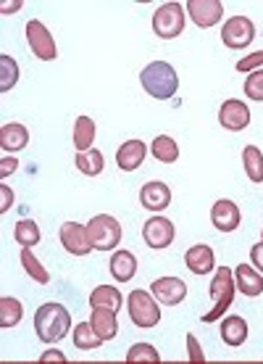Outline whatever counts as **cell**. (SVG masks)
I'll return each instance as SVG.
<instances>
[{
  "mask_svg": "<svg viewBox=\"0 0 263 364\" xmlns=\"http://www.w3.org/2000/svg\"><path fill=\"white\" fill-rule=\"evenodd\" d=\"M242 164H245V172L250 177V182H263V151L258 146H245L242 151Z\"/></svg>",
  "mask_w": 263,
  "mask_h": 364,
  "instance_id": "83f0119b",
  "label": "cell"
},
{
  "mask_svg": "<svg viewBox=\"0 0 263 364\" xmlns=\"http://www.w3.org/2000/svg\"><path fill=\"white\" fill-rule=\"evenodd\" d=\"M142 237H145L147 246L155 248V251L169 248L174 243V225L166 217H150L142 225Z\"/></svg>",
  "mask_w": 263,
  "mask_h": 364,
  "instance_id": "8fae6325",
  "label": "cell"
},
{
  "mask_svg": "<svg viewBox=\"0 0 263 364\" xmlns=\"http://www.w3.org/2000/svg\"><path fill=\"white\" fill-rule=\"evenodd\" d=\"M140 82L145 87V92L150 98H158V100H169L177 95L179 90V77L174 72L172 64H166V61H153V64H147L140 74Z\"/></svg>",
  "mask_w": 263,
  "mask_h": 364,
  "instance_id": "7a4b0ae2",
  "label": "cell"
},
{
  "mask_svg": "<svg viewBox=\"0 0 263 364\" xmlns=\"http://www.w3.org/2000/svg\"><path fill=\"white\" fill-rule=\"evenodd\" d=\"M184 16H187V11L181 3H164L153 14V32L161 40H174L184 29Z\"/></svg>",
  "mask_w": 263,
  "mask_h": 364,
  "instance_id": "8992f818",
  "label": "cell"
},
{
  "mask_svg": "<svg viewBox=\"0 0 263 364\" xmlns=\"http://www.w3.org/2000/svg\"><path fill=\"white\" fill-rule=\"evenodd\" d=\"M250 262H253L255 269L263 274V240H261V243H255V246L250 248Z\"/></svg>",
  "mask_w": 263,
  "mask_h": 364,
  "instance_id": "f35d334b",
  "label": "cell"
},
{
  "mask_svg": "<svg viewBox=\"0 0 263 364\" xmlns=\"http://www.w3.org/2000/svg\"><path fill=\"white\" fill-rule=\"evenodd\" d=\"M258 66H263V50H255V53H250L247 58H242V61H237V72L250 74V72H255Z\"/></svg>",
  "mask_w": 263,
  "mask_h": 364,
  "instance_id": "e575fe53",
  "label": "cell"
},
{
  "mask_svg": "<svg viewBox=\"0 0 263 364\" xmlns=\"http://www.w3.org/2000/svg\"><path fill=\"white\" fill-rule=\"evenodd\" d=\"M261 240H263V232H261Z\"/></svg>",
  "mask_w": 263,
  "mask_h": 364,
  "instance_id": "b9f144b4",
  "label": "cell"
},
{
  "mask_svg": "<svg viewBox=\"0 0 263 364\" xmlns=\"http://www.w3.org/2000/svg\"><path fill=\"white\" fill-rule=\"evenodd\" d=\"M90 306H103V309H121V291L118 288H111V285H98L95 291L90 293Z\"/></svg>",
  "mask_w": 263,
  "mask_h": 364,
  "instance_id": "d4e9b609",
  "label": "cell"
},
{
  "mask_svg": "<svg viewBox=\"0 0 263 364\" xmlns=\"http://www.w3.org/2000/svg\"><path fill=\"white\" fill-rule=\"evenodd\" d=\"M184 264L192 274H208L216 269V256H213V248L200 243V246H192L187 254H184Z\"/></svg>",
  "mask_w": 263,
  "mask_h": 364,
  "instance_id": "2e32d148",
  "label": "cell"
},
{
  "mask_svg": "<svg viewBox=\"0 0 263 364\" xmlns=\"http://www.w3.org/2000/svg\"><path fill=\"white\" fill-rule=\"evenodd\" d=\"M208 291H211V299H213V309H211L208 314H203V322H216V319L232 306V299H235V293H237L235 272H232L229 267H218Z\"/></svg>",
  "mask_w": 263,
  "mask_h": 364,
  "instance_id": "3957f363",
  "label": "cell"
},
{
  "mask_svg": "<svg viewBox=\"0 0 263 364\" xmlns=\"http://www.w3.org/2000/svg\"><path fill=\"white\" fill-rule=\"evenodd\" d=\"M145 154H147V148L142 140H127L116 154L118 169H121V172H135V169H140L142 161H145Z\"/></svg>",
  "mask_w": 263,
  "mask_h": 364,
  "instance_id": "e0dca14e",
  "label": "cell"
},
{
  "mask_svg": "<svg viewBox=\"0 0 263 364\" xmlns=\"http://www.w3.org/2000/svg\"><path fill=\"white\" fill-rule=\"evenodd\" d=\"M13 237H16V243L21 248H32L40 243V228H37L32 219H21V222H16V228H13Z\"/></svg>",
  "mask_w": 263,
  "mask_h": 364,
  "instance_id": "f546056e",
  "label": "cell"
},
{
  "mask_svg": "<svg viewBox=\"0 0 263 364\" xmlns=\"http://www.w3.org/2000/svg\"><path fill=\"white\" fill-rule=\"evenodd\" d=\"M255 40V27L247 16H232L221 27V43L232 50H242Z\"/></svg>",
  "mask_w": 263,
  "mask_h": 364,
  "instance_id": "52a82bcc",
  "label": "cell"
},
{
  "mask_svg": "<svg viewBox=\"0 0 263 364\" xmlns=\"http://www.w3.org/2000/svg\"><path fill=\"white\" fill-rule=\"evenodd\" d=\"M184 11L190 14V18L200 29L216 27L218 21H221V16H224V6L218 0H190L184 6Z\"/></svg>",
  "mask_w": 263,
  "mask_h": 364,
  "instance_id": "9c48e42d",
  "label": "cell"
},
{
  "mask_svg": "<svg viewBox=\"0 0 263 364\" xmlns=\"http://www.w3.org/2000/svg\"><path fill=\"white\" fill-rule=\"evenodd\" d=\"M29 143V132L24 124H3L0 129V146L9 154H16V151H24Z\"/></svg>",
  "mask_w": 263,
  "mask_h": 364,
  "instance_id": "44dd1931",
  "label": "cell"
},
{
  "mask_svg": "<svg viewBox=\"0 0 263 364\" xmlns=\"http://www.w3.org/2000/svg\"><path fill=\"white\" fill-rule=\"evenodd\" d=\"M211 222H213V228L218 232H235L240 228V222H242V211H240V206H237L235 200L221 198L211 209Z\"/></svg>",
  "mask_w": 263,
  "mask_h": 364,
  "instance_id": "7c38bea8",
  "label": "cell"
},
{
  "mask_svg": "<svg viewBox=\"0 0 263 364\" xmlns=\"http://www.w3.org/2000/svg\"><path fill=\"white\" fill-rule=\"evenodd\" d=\"M35 330L43 343H58L72 330V314L61 304H43L35 314Z\"/></svg>",
  "mask_w": 263,
  "mask_h": 364,
  "instance_id": "6da1fadb",
  "label": "cell"
},
{
  "mask_svg": "<svg viewBox=\"0 0 263 364\" xmlns=\"http://www.w3.org/2000/svg\"><path fill=\"white\" fill-rule=\"evenodd\" d=\"M16 166H18V161L13 159V156H6V159H0V177L6 180L9 174L16 172Z\"/></svg>",
  "mask_w": 263,
  "mask_h": 364,
  "instance_id": "74e56055",
  "label": "cell"
},
{
  "mask_svg": "<svg viewBox=\"0 0 263 364\" xmlns=\"http://www.w3.org/2000/svg\"><path fill=\"white\" fill-rule=\"evenodd\" d=\"M127 309H129V317H132V322H135L137 328L150 330L161 322V309H158V301H155L153 293L132 291L127 299Z\"/></svg>",
  "mask_w": 263,
  "mask_h": 364,
  "instance_id": "277c9868",
  "label": "cell"
},
{
  "mask_svg": "<svg viewBox=\"0 0 263 364\" xmlns=\"http://www.w3.org/2000/svg\"><path fill=\"white\" fill-rule=\"evenodd\" d=\"M103 343V338L95 333L90 322H79L77 328H74V346L79 348V351H95V348Z\"/></svg>",
  "mask_w": 263,
  "mask_h": 364,
  "instance_id": "f1b7e54d",
  "label": "cell"
},
{
  "mask_svg": "<svg viewBox=\"0 0 263 364\" xmlns=\"http://www.w3.org/2000/svg\"><path fill=\"white\" fill-rule=\"evenodd\" d=\"M150 293L155 296L158 304L177 306V304H181L184 296H187V285H184L179 277H158V280L150 285Z\"/></svg>",
  "mask_w": 263,
  "mask_h": 364,
  "instance_id": "5bb4252c",
  "label": "cell"
},
{
  "mask_svg": "<svg viewBox=\"0 0 263 364\" xmlns=\"http://www.w3.org/2000/svg\"><path fill=\"white\" fill-rule=\"evenodd\" d=\"M235 285L242 296L255 299V296H261L263 293V274L258 272L255 267L240 264V267H235Z\"/></svg>",
  "mask_w": 263,
  "mask_h": 364,
  "instance_id": "ac0fdd59",
  "label": "cell"
},
{
  "mask_svg": "<svg viewBox=\"0 0 263 364\" xmlns=\"http://www.w3.org/2000/svg\"><path fill=\"white\" fill-rule=\"evenodd\" d=\"M187 348H190V362H195V364L206 362V354H203V348H200L198 338L195 336H187Z\"/></svg>",
  "mask_w": 263,
  "mask_h": 364,
  "instance_id": "d590c367",
  "label": "cell"
},
{
  "mask_svg": "<svg viewBox=\"0 0 263 364\" xmlns=\"http://www.w3.org/2000/svg\"><path fill=\"white\" fill-rule=\"evenodd\" d=\"M218 330H221V341L232 348L242 346V343L247 341V322L242 317H237V314H232V317L224 319Z\"/></svg>",
  "mask_w": 263,
  "mask_h": 364,
  "instance_id": "ffe728a7",
  "label": "cell"
},
{
  "mask_svg": "<svg viewBox=\"0 0 263 364\" xmlns=\"http://www.w3.org/2000/svg\"><path fill=\"white\" fill-rule=\"evenodd\" d=\"M61 243L74 256H87L92 251L87 225H79V222H66L64 228H61Z\"/></svg>",
  "mask_w": 263,
  "mask_h": 364,
  "instance_id": "4fadbf2b",
  "label": "cell"
},
{
  "mask_svg": "<svg viewBox=\"0 0 263 364\" xmlns=\"http://www.w3.org/2000/svg\"><path fill=\"white\" fill-rule=\"evenodd\" d=\"M245 95L250 100H261L263 103V69L250 72V77L245 80Z\"/></svg>",
  "mask_w": 263,
  "mask_h": 364,
  "instance_id": "836d02e7",
  "label": "cell"
},
{
  "mask_svg": "<svg viewBox=\"0 0 263 364\" xmlns=\"http://www.w3.org/2000/svg\"><path fill=\"white\" fill-rule=\"evenodd\" d=\"M87 235H90L92 248L98 251H111L121 243V225L111 214H98L87 222Z\"/></svg>",
  "mask_w": 263,
  "mask_h": 364,
  "instance_id": "5b68a950",
  "label": "cell"
},
{
  "mask_svg": "<svg viewBox=\"0 0 263 364\" xmlns=\"http://www.w3.org/2000/svg\"><path fill=\"white\" fill-rule=\"evenodd\" d=\"M90 325L95 328L103 341H113L118 333V322H116V311L113 309H103V306H95L90 317Z\"/></svg>",
  "mask_w": 263,
  "mask_h": 364,
  "instance_id": "d6986e66",
  "label": "cell"
},
{
  "mask_svg": "<svg viewBox=\"0 0 263 364\" xmlns=\"http://www.w3.org/2000/svg\"><path fill=\"white\" fill-rule=\"evenodd\" d=\"M127 362H161V354L150 343H135L127 351Z\"/></svg>",
  "mask_w": 263,
  "mask_h": 364,
  "instance_id": "d6a6232c",
  "label": "cell"
},
{
  "mask_svg": "<svg viewBox=\"0 0 263 364\" xmlns=\"http://www.w3.org/2000/svg\"><path fill=\"white\" fill-rule=\"evenodd\" d=\"M18 80V64L11 55H0V90L9 92Z\"/></svg>",
  "mask_w": 263,
  "mask_h": 364,
  "instance_id": "1f68e13d",
  "label": "cell"
},
{
  "mask_svg": "<svg viewBox=\"0 0 263 364\" xmlns=\"http://www.w3.org/2000/svg\"><path fill=\"white\" fill-rule=\"evenodd\" d=\"M16 9H21V3H18V0L16 3H11V6L6 3V6H3V14H11V11H16Z\"/></svg>",
  "mask_w": 263,
  "mask_h": 364,
  "instance_id": "60d3db41",
  "label": "cell"
},
{
  "mask_svg": "<svg viewBox=\"0 0 263 364\" xmlns=\"http://www.w3.org/2000/svg\"><path fill=\"white\" fill-rule=\"evenodd\" d=\"M74 164H77V169L82 174H87V177H98V174L103 172L106 161H103V154H100L98 148H90V151H84V154H77Z\"/></svg>",
  "mask_w": 263,
  "mask_h": 364,
  "instance_id": "484cf974",
  "label": "cell"
},
{
  "mask_svg": "<svg viewBox=\"0 0 263 364\" xmlns=\"http://www.w3.org/2000/svg\"><path fill=\"white\" fill-rule=\"evenodd\" d=\"M11 206H13V193L9 185H0V214H6Z\"/></svg>",
  "mask_w": 263,
  "mask_h": 364,
  "instance_id": "8d00e7d4",
  "label": "cell"
},
{
  "mask_svg": "<svg viewBox=\"0 0 263 364\" xmlns=\"http://www.w3.org/2000/svg\"><path fill=\"white\" fill-rule=\"evenodd\" d=\"M40 362H66V356L61 351H45V354L40 356Z\"/></svg>",
  "mask_w": 263,
  "mask_h": 364,
  "instance_id": "ab89813d",
  "label": "cell"
},
{
  "mask_svg": "<svg viewBox=\"0 0 263 364\" xmlns=\"http://www.w3.org/2000/svg\"><path fill=\"white\" fill-rule=\"evenodd\" d=\"M137 272V259L132 251H116L111 256V274L116 277V282H129Z\"/></svg>",
  "mask_w": 263,
  "mask_h": 364,
  "instance_id": "7402d4cb",
  "label": "cell"
},
{
  "mask_svg": "<svg viewBox=\"0 0 263 364\" xmlns=\"http://www.w3.org/2000/svg\"><path fill=\"white\" fill-rule=\"evenodd\" d=\"M140 200H142V206H145L147 211H164L166 206L172 203V191H169V185L161 180L145 182L142 191H140Z\"/></svg>",
  "mask_w": 263,
  "mask_h": 364,
  "instance_id": "9a60e30c",
  "label": "cell"
},
{
  "mask_svg": "<svg viewBox=\"0 0 263 364\" xmlns=\"http://www.w3.org/2000/svg\"><path fill=\"white\" fill-rule=\"evenodd\" d=\"M92 143H95V122L90 117H79L74 122V148H77V154L90 151Z\"/></svg>",
  "mask_w": 263,
  "mask_h": 364,
  "instance_id": "603a6c76",
  "label": "cell"
},
{
  "mask_svg": "<svg viewBox=\"0 0 263 364\" xmlns=\"http://www.w3.org/2000/svg\"><path fill=\"white\" fill-rule=\"evenodd\" d=\"M21 317H24L21 301L11 299V296H3V299H0V328L3 330L16 328L18 322H21Z\"/></svg>",
  "mask_w": 263,
  "mask_h": 364,
  "instance_id": "cb8c5ba5",
  "label": "cell"
},
{
  "mask_svg": "<svg viewBox=\"0 0 263 364\" xmlns=\"http://www.w3.org/2000/svg\"><path fill=\"white\" fill-rule=\"evenodd\" d=\"M21 264H24L27 274L35 282H40V285H47V282H50V272L37 262L35 254H32V248H21Z\"/></svg>",
  "mask_w": 263,
  "mask_h": 364,
  "instance_id": "4dcf8cb0",
  "label": "cell"
},
{
  "mask_svg": "<svg viewBox=\"0 0 263 364\" xmlns=\"http://www.w3.org/2000/svg\"><path fill=\"white\" fill-rule=\"evenodd\" d=\"M218 122L221 127L229 129V132H240L250 124V109L240 98H229L221 103V111H218Z\"/></svg>",
  "mask_w": 263,
  "mask_h": 364,
  "instance_id": "30bf717a",
  "label": "cell"
},
{
  "mask_svg": "<svg viewBox=\"0 0 263 364\" xmlns=\"http://www.w3.org/2000/svg\"><path fill=\"white\" fill-rule=\"evenodd\" d=\"M27 40H29L32 53H35L37 58H43V61H55V58H58V48H55V43H53V35L47 32V27L43 21H37V18L29 21Z\"/></svg>",
  "mask_w": 263,
  "mask_h": 364,
  "instance_id": "ba28073f",
  "label": "cell"
},
{
  "mask_svg": "<svg viewBox=\"0 0 263 364\" xmlns=\"http://www.w3.org/2000/svg\"><path fill=\"white\" fill-rule=\"evenodd\" d=\"M150 151L158 161H164V164H174L177 159H179V146H177V140L169 135H158L150 143Z\"/></svg>",
  "mask_w": 263,
  "mask_h": 364,
  "instance_id": "4316f807",
  "label": "cell"
}]
</instances>
